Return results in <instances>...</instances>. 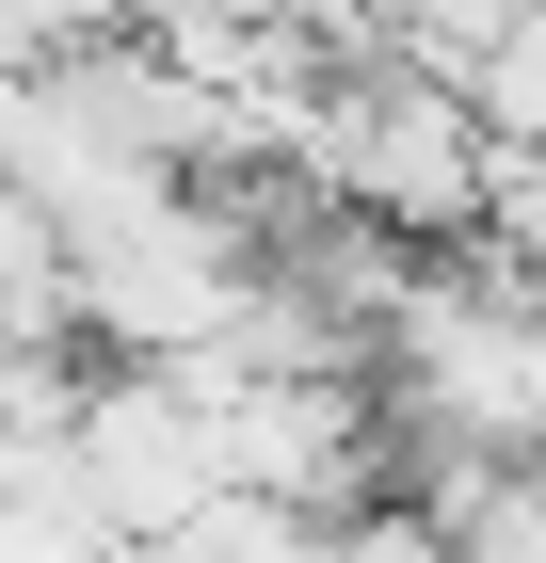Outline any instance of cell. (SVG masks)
Masks as SVG:
<instances>
[{
    "mask_svg": "<svg viewBox=\"0 0 546 563\" xmlns=\"http://www.w3.org/2000/svg\"><path fill=\"white\" fill-rule=\"evenodd\" d=\"M305 145H322V194H354V210L386 225H466L482 210V113H466L450 81H370V97H322L305 113Z\"/></svg>",
    "mask_w": 546,
    "mask_h": 563,
    "instance_id": "obj_1",
    "label": "cell"
},
{
    "mask_svg": "<svg viewBox=\"0 0 546 563\" xmlns=\"http://www.w3.org/2000/svg\"><path fill=\"white\" fill-rule=\"evenodd\" d=\"M466 225H499V258L546 290V162H482V210Z\"/></svg>",
    "mask_w": 546,
    "mask_h": 563,
    "instance_id": "obj_2",
    "label": "cell"
}]
</instances>
